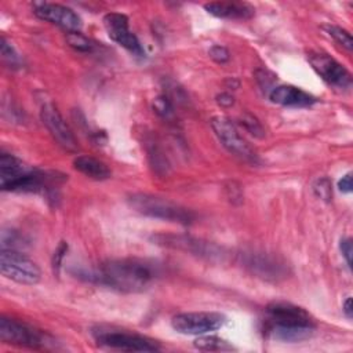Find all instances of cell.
Returning a JSON list of instances; mask_svg holds the SVG:
<instances>
[{"label":"cell","mask_w":353,"mask_h":353,"mask_svg":"<svg viewBox=\"0 0 353 353\" xmlns=\"http://www.w3.org/2000/svg\"><path fill=\"white\" fill-rule=\"evenodd\" d=\"M154 277V268L139 259H110L103 262L98 270L87 273V280L123 292L143 291Z\"/></svg>","instance_id":"obj_1"},{"label":"cell","mask_w":353,"mask_h":353,"mask_svg":"<svg viewBox=\"0 0 353 353\" xmlns=\"http://www.w3.org/2000/svg\"><path fill=\"white\" fill-rule=\"evenodd\" d=\"M265 330L276 341L301 342L313 335L316 323L303 307L288 302H274L266 307Z\"/></svg>","instance_id":"obj_2"},{"label":"cell","mask_w":353,"mask_h":353,"mask_svg":"<svg viewBox=\"0 0 353 353\" xmlns=\"http://www.w3.org/2000/svg\"><path fill=\"white\" fill-rule=\"evenodd\" d=\"M0 182L3 190L40 192L48 186L50 178L46 172L32 168L14 154H0Z\"/></svg>","instance_id":"obj_3"},{"label":"cell","mask_w":353,"mask_h":353,"mask_svg":"<svg viewBox=\"0 0 353 353\" xmlns=\"http://www.w3.org/2000/svg\"><path fill=\"white\" fill-rule=\"evenodd\" d=\"M128 203L137 212L150 218H159L182 225L192 223L194 219V214L190 210L153 194L135 193L128 197Z\"/></svg>","instance_id":"obj_4"},{"label":"cell","mask_w":353,"mask_h":353,"mask_svg":"<svg viewBox=\"0 0 353 353\" xmlns=\"http://www.w3.org/2000/svg\"><path fill=\"white\" fill-rule=\"evenodd\" d=\"M0 272L6 279L25 285H34L41 279L37 263L15 248L1 250Z\"/></svg>","instance_id":"obj_5"},{"label":"cell","mask_w":353,"mask_h":353,"mask_svg":"<svg viewBox=\"0 0 353 353\" xmlns=\"http://www.w3.org/2000/svg\"><path fill=\"white\" fill-rule=\"evenodd\" d=\"M211 128L214 134L216 135L218 141L222 143V146L232 153L233 156L250 163V164H258L259 157L255 153V150L248 145V142L240 135L236 125L230 121V119L223 116H215L211 119Z\"/></svg>","instance_id":"obj_6"},{"label":"cell","mask_w":353,"mask_h":353,"mask_svg":"<svg viewBox=\"0 0 353 353\" xmlns=\"http://www.w3.org/2000/svg\"><path fill=\"white\" fill-rule=\"evenodd\" d=\"M226 317L215 312H189L172 317V328L183 335H204L221 328Z\"/></svg>","instance_id":"obj_7"},{"label":"cell","mask_w":353,"mask_h":353,"mask_svg":"<svg viewBox=\"0 0 353 353\" xmlns=\"http://www.w3.org/2000/svg\"><path fill=\"white\" fill-rule=\"evenodd\" d=\"M0 339L4 343L25 346V347H44L48 343L46 334L34 327L8 317L0 319Z\"/></svg>","instance_id":"obj_8"},{"label":"cell","mask_w":353,"mask_h":353,"mask_svg":"<svg viewBox=\"0 0 353 353\" xmlns=\"http://www.w3.org/2000/svg\"><path fill=\"white\" fill-rule=\"evenodd\" d=\"M95 341L106 347L119 349L125 352H157L160 350L159 342L146 336L116 330H98L94 332Z\"/></svg>","instance_id":"obj_9"},{"label":"cell","mask_w":353,"mask_h":353,"mask_svg":"<svg viewBox=\"0 0 353 353\" xmlns=\"http://www.w3.org/2000/svg\"><path fill=\"white\" fill-rule=\"evenodd\" d=\"M307 61L313 70L330 85L347 90L352 87V74L349 70L325 52H309Z\"/></svg>","instance_id":"obj_10"},{"label":"cell","mask_w":353,"mask_h":353,"mask_svg":"<svg viewBox=\"0 0 353 353\" xmlns=\"http://www.w3.org/2000/svg\"><path fill=\"white\" fill-rule=\"evenodd\" d=\"M103 26L109 37L138 58H145L146 51L139 39L130 30L128 18L120 12H108L103 17Z\"/></svg>","instance_id":"obj_11"},{"label":"cell","mask_w":353,"mask_h":353,"mask_svg":"<svg viewBox=\"0 0 353 353\" xmlns=\"http://www.w3.org/2000/svg\"><path fill=\"white\" fill-rule=\"evenodd\" d=\"M40 119L51 137L57 141V143L68 150V152H77L79 145L77 141L70 130V127L66 124L58 109L52 103H44L40 109Z\"/></svg>","instance_id":"obj_12"},{"label":"cell","mask_w":353,"mask_h":353,"mask_svg":"<svg viewBox=\"0 0 353 353\" xmlns=\"http://www.w3.org/2000/svg\"><path fill=\"white\" fill-rule=\"evenodd\" d=\"M33 14L46 22L68 30V33L79 32L81 28L80 17L72 8L58 3L36 1L33 3Z\"/></svg>","instance_id":"obj_13"},{"label":"cell","mask_w":353,"mask_h":353,"mask_svg":"<svg viewBox=\"0 0 353 353\" xmlns=\"http://www.w3.org/2000/svg\"><path fill=\"white\" fill-rule=\"evenodd\" d=\"M244 263L252 273L266 280H277L284 277L287 272L283 263L266 254H247Z\"/></svg>","instance_id":"obj_14"},{"label":"cell","mask_w":353,"mask_h":353,"mask_svg":"<svg viewBox=\"0 0 353 353\" xmlns=\"http://www.w3.org/2000/svg\"><path fill=\"white\" fill-rule=\"evenodd\" d=\"M269 99L273 102V103H277V105H283V106H295V108H305V106H310L313 105L317 99L295 87V85H276L270 90L269 92Z\"/></svg>","instance_id":"obj_15"},{"label":"cell","mask_w":353,"mask_h":353,"mask_svg":"<svg viewBox=\"0 0 353 353\" xmlns=\"http://www.w3.org/2000/svg\"><path fill=\"white\" fill-rule=\"evenodd\" d=\"M204 8L208 14L223 19H250L255 14V8L243 1H214L207 3Z\"/></svg>","instance_id":"obj_16"},{"label":"cell","mask_w":353,"mask_h":353,"mask_svg":"<svg viewBox=\"0 0 353 353\" xmlns=\"http://www.w3.org/2000/svg\"><path fill=\"white\" fill-rule=\"evenodd\" d=\"M156 241L159 244L185 250L192 254H197L200 256H210V255L216 254L214 245L203 243V241L192 239V237H186V236H157Z\"/></svg>","instance_id":"obj_17"},{"label":"cell","mask_w":353,"mask_h":353,"mask_svg":"<svg viewBox=\"0 0 353 353\" xmlns=\"http://www.w3.org/2000/svg\"><path fill=\"white\" fill-rule=\"evenodd\" d=\"M73 167L79 172L95 181H103L112 175V171L103 161L91 156H77L73 160Z\"/></svg>","instance_id":"obj_18"},{"label":"cell","mask_w":353,"mask_h":353,"mask_svg":"<svg viewBox=\"0 0 353 353\" xmlns=\"http://www.w3.org/2000/svg\"><path fill=\"white\" fill-rule=\"evenodd\" d=\"M194 346L200 350H205V352H223V350H232L233 346L218 336L214 335H200L196 341H194Z\"/></svg>","instance_id":"obj_19"},{"label":"cell","mask_w":353,"mask_h":353,"mask_svg":"<svg viewBox=\"0 0 353 353\" xmlns=\"http://www.w3.org/2000/svg\"><path fill=\"white\" fill-rule=\"evenodd\" d=\"M68 44L74 48L79 52H92L97 47V43H94L91 39L85 37L80 32H70L66 34Z\"/></svg>","instance_id":"obj_20"},{"label":"cell","mask_w":353,"mask_h":353,"mask_svg":"<svg viewBox=\"0 0 353 353\" xmlns=\"http://www.w3.org/2000/svg\"><path fill=\"white\" fill-rule=\"evenodd\" d=\"M324 30L328 33L330 37H332L339 46H342L343 48H346L347 51L352 50V46H353V41H352V36L350 33L341 28V26H336V25H325L324 26Z\"/></svg>","instance_id":"obj_21"},{"label":"cell","mask_w":353,"mask_h":353,"mask_svg":"<svg viewBox=\"0 0 353 353\" xmlns=\"http://www.w3.org/2000/svg\"><path fill=\"white\" fill-rule=\"evenodd\" d=\"M153 110L164 120H174L175 119V110L172 101L167 95H160L153 101Z\"/></svg>","instance_id":"obj_22"},{"label":"cell","mask_w":353,"mask_h":353,"mask_svg":"<svg viewBox=\"0 0 353 353\" xmlns=\"http://www.w3.org/2000/svg\"><path fill=\"white\" fill-rule=\"evenodd\" d=\"M0 51H1V58H3V61H4L7 65H10L11 68H17V66L21 65L19 55L17 54V51L14 50V47L7 41L6 37H1Z\"/></svg>","instance_id":"obj_23"},{"label":"cell","mask_w":353,"mask_h":353,"mask_svg":"<svg viewBox=\"0 0 353 353\" xmlns=\"http://www.w3.org/2000/svg\"><path fill=\"white\" fill-rule=\"evenodd\" d=\"M241 125L250 132L252 134L254 137H258V138H262L265 135V131H263V127L261 125V123L251 114H244L240 120Z\"/></svg>","instance_id":"obj_24"},{"label":"cell","mask_w":353,"mask_h":353,"mask_svg":"<svg viewBox=\"0 0 353 353\" xmlns=\"http://www.w3.org/2000/svg\"><path fill=\"white\" fill-rule=\"evenodd\" d=\"M208 54H210V57H211L215 62H218V63H225V62H228L229 58H230L229 50H228L226 47H223V46H219V44L212 46V47L210 48Z\"/></svg>","instance_id":"obj_25"},{"label":"cell","mask_w":353,"mask_h":353,"mask_svg":"<svg viewBox=\"0 0 353 353\" xmlns=\"http://www.w3.org/2000/svg\"><path fill=\"white\" fill-rule=\"evenodd\" d=\"M68 251V244L65 241H61L58 248L55 250L54 252V256H52V268H54V272H59V268H61V263H62V258L65 256Z\"/></svg>","instance_id":"obj_26"},{"label":"cell","mask_w":353,"mask_h":353,"mask_svg":"<svg viewBox=\"0 0 353 353\" xmlns=\"http://www.w3.org/2000/svg\"><path fill=\"white\" fill-rule=\"evenodd\" d=\"M342 256L345 258L346 263L349 268H352V254H353V248H352V240L350 239H342L341 244H339Z\"/></svg>","instance_id":"obj_27"},{"label":"cell","mask_w":353,"mask_h":353,"mask_svg":"<svg viewBox=\"0 0 353 353\" xmlns=\"http://www.w3.org/2000/svg\"><path fill=\"white\" fill-rule=\"evenodd\" d=\"M314 190H316V193H317L320 197H323V199H325V200H328V199L331 197V194H332V192H331V185H330V182H328L327 179H320V181H317V185L314 186Z\"/></svg>","instance_id":"obj_28"},{"label":"cell","mask_w":353,"mask_h":353,"mask_svg":"<svg viewBox=\"0 0 353 353\" xmlns=\"http://www.w3.org/2000/svg\"><path fill=\"white\" fill-rule=\"evenodd\" d=\"M352 174L350 172H347L346 175H343L341 179H339V182H338V188H339V190L341 192H343V193H350L352 192Z\"/></svg>","instance_id":"obj_29"},{"label":"cell","mask_w":353,"mask_h":353,"mask_svg":"<svg viewBox=\"0 0 353 353\" xmlns=\"http://www.w3.org/2000/svg\"><path fill=\"white\" fill-rule=\"evenodd\" d=\"M216 102L218 105H221L222 108H229L233 105L234 98L233 95H230L229 92H221L219 95H216Z\"/></svg>","instance_id":"obj_30"},{"label":"cell","mask_w":353,"mask_h":353,"mask_svg":"<svg viewBox=\"0 0 353 353\" xmlns=\"http://www.w3.org/2000/svg\"><path fill=\"white\" fill-rule=\"evenodd\" d=\"M343 313L347 319H352L353 317V303H352V298L349 296L345 302H343Z\"/></svg>","instance_id":"obj_31"}]
</instances>
